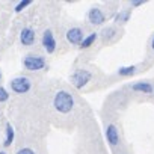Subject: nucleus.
Listing matches in <instances>:
<instances>
[{
    "instance_id": "5",
    "label": "nucleus",
    "mask_w": 154,
    "mask_h": 154,
    "mask_svg": "<svg viewBox=\"0 0 154 154\" xmlns=\"http://www.w3.org/2000/svg\"><path fill=\"white\" fill-rule=\"evenodd\" d=\"M88 20H89L92 24L100 26V24H103V23L106 21V15L103 14V11H101L100 8H91L89 12H88Z\"/></svg>"
},
{
    "instance_id": "7",
    "label": "nucleus",
    "mask_w": 154,
    "mask_h": 154,
    "mask_svg": "<svg viewBox=\"0 0 154 154\" xmlns=\"http://www.w3.org/2000/svg\"><path fill=\"white\" fill-rule=\"evenodd\" d=\"M66 39L71 44H80L83 41V30L80 27H71L66 32Z\"/></svg>"
},
{
    "instance_id": "2",
    "label": "nucleus",
    "mask_w": 154,
    "mask_h": 154,
    "mask_svg": "<svg viewBox=\"0 0 154 154\" xmlns=\"http://www.w3.org/2000/svg\"><path fill=\"white\" fill-rule=\"evenodd\" d=\"M23 65L27 71H38L45 66V59L39 54H27L23 60Z\"/></svg>"
},
{
    "instance_id": "11",
    "label": "nucleus",
    "mask_w": 154,
    "mask_h": 154,
    "mask_svg": "<svg viewBox=\"0 0 154 154\" xmlns=\"http://www.w3.org/2000/svg\"><path fill=\"white\" fill-rule=\"evenodd\" d=\"M14 136H15V133H14V127L8 122L6 124V137H5V146H9L12 142H14Z\"/></svg>"
},
{
    "instance_id": "10",
    "label": "nucleus",
    "mask_w": 154,
    "mask_h": 154,
    "mask_svg": "<svg viewBox=\"0 0 154 154\" xmlns=\"http://www.w3.org/2000/svg\"><path fill=\"white\" fill-rule=\"evenodd\" d=\"M131 88H133V91H139V92H143V94H151L152 92V86L146 82H137Z\"/></svg>"
},
{
    "instance_id": "14",
    "label": "nucleus",
    "mask_w": 154,
    "mask_h": 154,
    "mask_svg": "<svg viewBox=\"0 0 154 154\" xmlns=\"http://www.w3.org/2000/svg\"><path fill=\"white\" fill-rule=\"evenodd\" d=\"M128 17H130V11H125V12H121L115 17V21L116 23H125L128 21Z\"/></svg>"
},
{
    "instance_id": "13",
    "label": "nucleus",
    "mask_w": 154,
    "mask_h": 154,
    "mask_svg": "<svg viewBox=\"0 0 154 154\" xmlns=\"http://www.w3.org/2000/svg\"><path fill=\"white\" fill-rule=\"evenodd\" d=\"M134 71H136V66H121L119 69H118V74L119 75H131V74H134Z\"/></svg>"
},
{
    "instance_id": "19",
    "label": "nucleus",
    "mask_w": 154,
    "mask_h": 154,
    "mask_svg": "<svg viewBox=\"0 0 154 154\" xmlns=\"http://www.w3.org/2000/svg\"><path fill=\"white\" fill-rule=\"evenodd\" d=\"M140 5H143V2H140V0L139 2H131V6H140Z\"/></svg>"
},
{
    "instance_id": "20",
    "label": "nucleus",
    "mask_w": 154,
    "mask_h": 154,
    "mask_svg": "<svg viewBox=\"0 0 154 154\" xmlns=\"http://www.w3.org/2000/svg\"><path fill=\"white\" fill-rule=\"evenodd\" d=\"M151 48L154 50V36H152V41H151Z\"/></svg>"
},
{
    "instance_id": "3",
    "label": "nucleus",
    "mask_w": 154,
    "mask_h": 154,
    "mask_svg": "<svg viewBox=\"0 0 154 154\" xmlns=\"http://www.w3.org/2000/svg\"><path fill=\"white\" fill-rule=\"evenodd\" d=\"M92 74L88 69H77L72 75H71V82L77 89H82L89 80H91Z\"/></svg>"
},
{
    "instance_id": "8",
    "label": "nucleus",
    "mask_w": 154,
    "mask_h": 154,
    "mask_svg": "<svg viewBox=\"0 0 154 154\" xmlns=\"http://www.w3.org/2000/svg\"><path fill=\"white\" fill-rule=\"evenodd\" d=\"M35 39H36V33H35L33 29L26 27V29L21 30V33H20V41H21L23 45H32V44L35 42Z\"/></svg>"
},
{
    "instance_id": "9",
    "label": "nucleus",
    "mask_w": 154,
    "mask_h": 154,
    "mask_svg": "<svg viewBox=\"0 0 154 154\" xmlns=\"http://www.w3.org/2000/svg\"><path fill=\"white\" fill-rule=\"evenodd\" d=\"M106 137H107V142L112 146H115V145L119 143V133H118V130H116L115 125H112V124L107 125V128H106Z\"/></svg>"
},
{
    "instance_id": "1",
    "label": "nucleus",
    "mask_w": 154,
    "mask_h": 154,
    "mask_svg": "<svg viewBox=\"0 0 154 154\" xmlns=\"http://www.w3.org/2000/svg\"><path fill=\"white\" fill-rule=\"evenodd\" d=\"M53 106L57 112L60 113H68L72 110L74 107V98L69 92L66 91H59L56 95H54V100H53Z\"/></svg>"
},
{
    "instance_id": "6",
    "label": "nucleus",
    "mask_w": 154,
    "mask_h": 154,
    "mask_svg": "<svg viewBox=\"0 0 154 154\" xmlns=\"http://www.w3.org/2000/svg\"><path fill=\"white\" fill-rule=\"evenodd\" d=\"M42 45L45 48L47 53H53L56 50V39H54V35L51 30H45L44 35H42Z\"/></svg>"
},
{
    "instance_id": "21",
    "label": "nucleus",
    "mask_w": 154,
    "mask_h": 154,
    "mask_svg": "<svg viewBox=\"0 0 154 154\" xmlns=\"http://www.w3.org/2000/svg\"><path fill=\"white\" fill-rule=\"evenodd\" d=\"M0 154H6V152H5V151H0Z\"/></svg>"
},
{
    "instance_id": "4",
    "label": "nucleus",
    "mask_w": 154,
    "mask_h": 154,
    "mask_svg": "<svg viewBox=\"0 0 154 154\" xmlns=\"http://www.w3.org/2000/svg\"><path fill=\"white\" fill-rule=\"evenodd\" d=\"M30 86L32 83H30V79H27V77H15L14 80H11V89L15 94H26L30 89Z\"/></svg>"
},
{
    "instance_id": "12",
    "label": "nucleus",
    "mask_w": 154,
    "mask_h": 154,
    "mask_svg": "<svg viewBox=\"0 0 154 154\" xmlns=\"http://www.w3.org/2000/svg\"><path fill=\"white\" fill-rule=\"evenodd\" d=\"M97 33H91L89 36H86V38H83V41L80 42V48H88V47H91L92 44H94V41L97 39Z\"/></svg>"
},
{
    "instance_id": "22",
    "label": "nucleus",
    "mask_w": 154,
    "mask_h": 154,
    "mask_svg": "<svg viewBox=\"0 0 154 154\" xmlns=\"http://www.w3.org/2000/svg\"><path fill=\"white\" fill-rule=\"evenodd\" d=\"M0 79H2V72H0Z\"/></svg>"
},
{
    "instance_id": "15",
    "label": "nucleus",
    "mask_w": 154,
    "mask_h": 154,
    "mask_svg": "<svg viewBox=\"0 0 154 154\" xmlns=\"http://www.w3.org/2000/svg\"><path fill=\"white\" fill-rule=\"evenodd\" d=\"M32 2H30V0H23V2H20L17 6H15V12H20V11H23L26 6H29Z\"/></svg>"
},
{
    "instance_id": "17",
    "label": "nucleus",
    "mask_w": 154,
    "mask_h": 154,
    "mask_svg": "<svg viewBox=\"0 0 154 154\" xmlns=\"http://www.w3.org/2000/svg\"><path fill=\"white\" fill-rule=\"evenodd\" d=\"M113 33H115V29H113V27H107V29H104V30H103V39L106 41V39L110 38Z\"/></svg>"
},
{
    "instance_id": "16",
    "label": "nucleus",
    "mask_w": 154,
    "mask_h": 154,
    "mask_svg": "<svg viewBox=\"0 0 154 154\" xmlns=\"http://www.w3.org/2000/svg\"><path fill=\"white\" fill-rule=\"evenodd\" d=\"M8 98H9V94H8V91H6L5 88H2V86H0V103L6 101Z\"/></svg>"
},
{
    "instance_id": "18",
    "label": "nucleus",
    "mask_w": 154,
    "mask_h": 154,
    "mask_svg": "<svg viewBox=\"0 0 154 154\" xmlns=\"http://www.w3.org/2000/svg\"><path fill=\"white\" fill-rule=\"evenodd\" d=\"M17 154H35V151H33V149H30V148H21Z\"/></svg>"
}]
</instances>
